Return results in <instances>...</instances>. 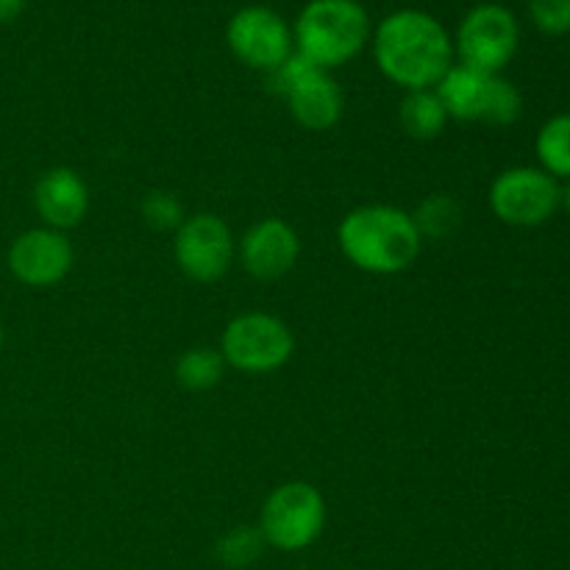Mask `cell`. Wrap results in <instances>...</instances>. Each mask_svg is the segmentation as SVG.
Returning a JSON list of instances; mask_svg holds the SVG:
<instances>
[{
	"label": "cell",
	"instance_id": "cell-13",
	"mask_svg": "<svg viewBox=\"0 0 570 570\" xmlns=\"http://www.w3.org/2000/svg\"><path fill=\"white\" fill-rule=\"evenodd\" d=\"M33 209L56 232H70L87 217L89 187L72 167H50L33 184Z\"/></svg>",
	"mask_w": 570,
	"mask_h": 570
},
{
	"label": "cell",
	"instance_id": "cell-20",
	"mask_svg": "<svg viewBox=\"0 0 570 570\" xmlns=\"http://www.w3.org/2000/svg\"><path fill=\"white\" fill-rule=\"evenodd\" d=\"M521 115H523V98L515 89V83H510L501 76H493L482 122H488V126H512V122H518V117Z\"/></svg>",
	"mask_w": 570,
	"mask_h": 570
},
{
	"label": "cell",
	"instance_id": "cell-18",
	"mask_svg": "<svg viewBox=\"0 0 570 570\" xmlns=\"http://www.w3.org/2000/svg\"><path fill=\"white\" fill-rule=\"evenodd\" d=\"M538 159L543 170L554 178H570V115H557L540 128Z\"/></svg>",
	"mask_w": 570,
	"mask_h": 570
},
{
	"label": "cell",
	"instance_id": "cell-10",
	"mask_svg": "<svg viewBox=\"0 0 570 570\" xmlns=\"http://www.w3.org/2000/svg\"><path fill=\"white\" fill-rule=\"evenodd\" d=\"M226 42L250 70L273 72L295 53L293 26L267 6H245L228 20Z\"/></svg>",
	"mask_w": 570,
	"mask_h": 570
},
{
	"label": "cell",
	"instance_id": "cell-4",
	"mask_svg": "<svg viewBox=\"0 0 570 570\" xmlns=\"http://www.w3.org/2000/svg\"><path fill=\"white\" fill-rule=\"evenodd\" d=\"M217 351L226 367H234L245 376H267L282 371L293 360L295 337L278 315L243 312L226 323Z\"/></svg>",
	"mask_w": 570,
	"mask_h": 570
},
{
	"label": "cell",
	"instance_id": "cell-25",
	"mask_svg": "<svg viewBox=\"0 0 570 570\" xmlns=\"http://www.w3.org/2000/svg\"><path fill=\"white\" fill-rule=\"evenodd\" d=\"M3 340H6V334H3V323H0V351H3Z\"/></svg>",
	"mask_w": 570,
	"mask_h": 570
},
{
	"label": "cell",
	"instance_id": "cell-22",
	"mask_svg": "<svg viewBox=\"0 0 570 570\" xmlns=\"http://www.w3.org/2000/svg\"><path fill=\"white\" fill-rule=\"evenodd\" d=\"M529 14L549 37H562L570 31V0H529Z\"/></svg>",
	"mask_w": 570,
	"mask_h": 570
},
{
	"label": "cell",
	"instance_id": "cell-9",
	"mask_svg": "<svg viewBox=\"0 0 570 570\" xmlns=\"http://www.w3.org/2000/svg\"><path fill=\"white\" fill-rule=\"evenodd\" d=\"M560 206V181L543 167H510L490 184V209L507 226H543Z\"/></svg>",
	"mask_w": 570,
	"mask_h": 570
},
{
	"label": "cell",
	"instance_id": "cell-21",
	"mask_svg": "<svg viewBox=\"0 0 570 570\" xmlns=\"http://www.w3.org/2000/svg\"><path fill=\"white\" fill-rule=\"evenodd\" d=\"M139 215L156 232H176L184 223V217H187V212H184L181 200L173 193H167V189H150L142 198V204H139Z\"/></svg>",
	"mask_w": 570,
	"mask_h": 570
},
{
	"label": "cell",
	"instance_id": "cell-16",
	"mask_svg": "<svg viewBox=\"0 0 570 570\" xmlns=\"http://www.w3.org/2000/svg\"><path fill=\"white\" fill-rule=\"evenodd\" d=\"M412 220H415L423 239L445 243L462 228V206L454 195L432 193L417 204V209L412 212Z\"/></svg>",
	"mask_w": 570,
	"mask_h": 570
},
{
	"label": "cell",
	"instance_id": "cell-23",
	"mask_svg": "<svg viewBox=\"0 0 570 570\" xmlns=\"http://www.w3.org/2000/svg\"><path fill=\"white\" fill-rule=\"evenodd\" d=\"M26 0H0V22H11L22 14Z\"/></svg>",
	"mask_w": 570,
	"mask_h": 570
},
{
	"label": "cell",
	"instance_id": "cell-8",
	"mask_svg": "<svg viewBox=\"0 0 570 570\" xmlns=\"http://www.w3.org/2000/svg\"><path fill=\"white\" fill-rule=\"evenodd\" d=\"M173 259L178 271L193 282H220L237 259V239L232 226L212 212L187 215L173 232Z\"/></svg>",
	"mask_w": 570,
	"mask_h": 570
},
{
	"label": "cell",
	"instance_id": "cell-19",
	"mask_svg": "<svg viewBox=\"0 0 570 570\" xmlns=\"http://www.w3.org/2000/svg\"><path fill=\"white\" fill-rule=\"evenodd\" d=\"M262 546L265 538L259 527H237L217 540V560L226 568H248L250 562L259 560Z\"/></svg>",
	"mask_w": 570,
	"mask_h": 570
},
{
	"label": "cell",
	"instance_id": "cell-7",
	"mask_svg": "<svg viewBox=\"0 0 570 570\" xmlns=\"http://www.w3.org/2000/svg\"><path fill=\"white\" fill-rule=\"evenodd\" d=\"M521 28L515 14L501 3H479L462 17L454 37V53L460 65L471 70L499 76L518 53Z\"/></svg>",
	"mask_w": 570,
	"mask_h": 570
},
{
	"label": "cell",
	"instance_id": "cell-5",
	"mask_svg": "<svg viewBox=\"0 0 570 570\" xmlns=\"http://www.w3.org/2000/svg\"><path fill=\"white\" fill-rule=\"evenodd\" d=\"M267 76L273 92L287 100L293 120L306 131H328L343 120L345 98L340 83L301 53H293Z\"/></svg>",
	"mask_w": 570,
	"mask_h": 570
},
{
	"label": "cell",
	"instance_id": "cell-1",
	"mask_svg": "<svg viewBox=\"0 0 570 570\" xmlns=\"http://www.w3.org/2000/svg\"><path fill=\"white\" fill-rule=\"evenodd\" d=\"M382 76L404 92L434 89L454 65V39L443 22L421 9H399L371 33Z\"/></svg>",
	"mask_w": 570,
	"mask_h": 570
},
{
	"label": "cell",
	"instance_id": "cell-3",
	"mask_svg": "<svg viewBox=\"0 0 570 570\" xmlns=\"http://www.w3.org/2000/svg\"><path fill=\"white\" fill-rule=\"evenodd\" d=\"M371 17L360 0H309L293 26L295 53L321 70H337L371 42Z\"/></svg>",
	"mask_w": 570,
	"mask_h": 570
},
{
	"label": "cell",
	"instance_id": "cell-17",
	"mask_svg": "<svg viewBox=\"0 0 570 570\" xmlns=\"http://www.w3.org/2000/svg\"><path fill=\"white\" fill-rule=\"evenodd\" d=\"M223 371H226V362H223L220 351L209 348V345L187 348L176 360V382L189 393H206V390L217 387L223 382Z\"/></svg>",
	"mask_w": 570,
	"mask_h": 570
},
{
	"label": "cell",
	"instance_id": "cell-14",
	"mask_svg": "<svg viewBox=\"0 0 570 570\" xmlns=\"http://www.w3.org/2000/svg\"><path fill=\"white\" fill-rule=\"evenodd\" d=\"M490 83H493V76H488V72L471 70L465 65H451V70L434 87V92H438L449 120L482 122Z\"/></svg>",
	"mask_w": 570,
	"mask_h": 570
},
{
	"label": "cell",
	"instance_id": "cell-24",
	"mask_svg": "<svg viewBox=\"0 0 570 570\" xmlns=\"http://www.w3.org/2000/svg\"><path fill=\"white\" fill-rule=\"evenodd\" d=\"M562 204H566V209L570 212V181H568V187L562 189Z\"/></svg>",
	"mask_w": 570,
	"mask_h": 570
},
{
	"label": "cell",
	"instance_id": "cell-11",
	"mask_svg": "<svg viewBox=\"0 0 570 570\" xmlns=\"http://www.w3.org/2000/svg\"><path fill=\"white\" fill-rule=\"evenodd\" d=\"M9 273L31 289H48L65 282L76 265V250L65 232L37 226L14 237L6 254Z\"/></svg>",
	"mask_w": 570,
	"mask_h": 570
},
{
	"label": "cell",
	"instance_id": "cell-2",
	"mask_svg": "<svg viewBox=\"0 0 570 570\" xmlns=\"http://www.w3.org/2000/svg\"><path fill=\"white\" fill-rule=\"evenodd\" d=\"M340 254L351 267L371 276H399L423 250L412 212L390 204H365L343 215L337 226Z\"/></svg>",
	"mask_w": 570,
	"mask_h": 570
},
{
	"label": "cell",
	"instance_id": "cell-15",
	"mask_svg": "<svg viewBox=\"0 0 570 570\" xmlns=\"http://www.w3.org/2000/svg\"><path fill=\"white\" fill-rule=\"evenodd\" d=\"M399 122L406 137L417 139V142H429V139H438L445 131L449 115H445L434 89H417V92H406L404 100H401Z\"/></svg>",
	"mask_w": 570,
	"mask_h": 570
},
{
	"label": "cell",
	"instance_id": "cell-12",
	"mask_svg": "<svg viewBox=\"0 0 570 570\" xmlns=\"http://www.w3.org/2000/svg\"><path fill=\"white\" fill-rule=\"evenodd\" d=\"M239 265L256 282H276L295 271L301 259V237L282 217H262L237 243Z\"/></svg>",
	"mask_w": 570,
	"mask_h": 570
},
{
	"label": "cell",
	"instance_id": "cell-6",
	"mask_svg": "<svg viewBox=\"0 0 570 570\" xmlns=\"http://www.w3.org/2000/svg\"><path fill=\"white\" fill-rule=\"evenodd\" d=\"M326 499L309 482H284L262 504L259 532L278 551H304L326 529Z\"/></svg>",
	"mask_w": 570,
	"mask_h": 570
}]
</instances>
